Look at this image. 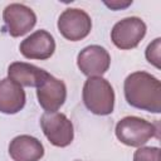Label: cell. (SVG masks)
<instances>
[{
	"label": "cell",
	"instance_id": "obj_1",
	"mask_svg": "<svg viewBox=\"0 0 161 161\" xmlns=\"http://www.w3.org/2000/svg\"><path fill=\"white\" fill-rule=\"evenodd\" d=\"M123 91L130 106L152 113L161 111V83L156 77L135 72L125 79Z\"/></svg>",
	"mask_w": 161,
	"mask_h": 161
},
{
	"label": "cell",
	"instance_id": "obj_2",
	"mask_svg": "<svg viewBox=\"0 0 161 161\" xmlns=\"http://www.w3.org/2000/svg\"><path fill=\"white\" fill-rule=\"evenodd\" d=\"M84 106L94 114H111L114 107V92L109 82L102 77H89L83 86Z\"/></svg>",
	"mask_w": 161,
	"mask_h": 161
},
{
	"label": "cell",
	"instance_id": "obj_3",
	"mask_svg": "<svg viewBox=\"0 0 161 161\" xmlns=\"http://www.w3.org/2000/svg\"><path fill=\"white\" fill-rule=\"evenodd\" d=\"M116 136L127 146L140 147L150 138L158 136V127L156 123H151L143 118L127 116L116 125Z\"/></svg>",
	"mask_w": 161,
	"mask_h": 161
},
{
	"label": "cell",
	"instance_id": "obj_4",
	"mask_svg": "<svg viewBox=\"0 0 161 161\" xmlns=\"http://www.w3.org/2000/svg\"><path fill=\"white\" fill-rule=\"evenodd\" d=\"M40 126L52 145L65 147L72 143L74 137L73 125L64 113L45 112L40 118Z\"/></svg>",
	"mask_w": 161,
	"mask_h": 161
},
{
	"label": "cell",
	"instance_id": "obj_5",
	"mask_svg": "<svg viewBox=\"0 0 161 161\" xmlns=\"http://www.w3.org/2000/svg\"><path fill=\"white\" fill-rule=\"evenodd\" d=\"M146 34V24L137 16H130L114 24L111 31L113 44L119 49L136 48Z\"/></svg>",
	"mask_w": 161,
	"mask_h": 161
},
{
	"label": "cell",
	"instance_id": "obj_6",
	"mask_svg": "<svg viewBox=\"0 0 161 161\" xmlns=\"http://www.w3.org/2000/svg\"><path fill=\"white\" fill-rule=\"evenodd\" d=\"M58 29L65 39L77 42L89 34L92 29V20L82 9H67L58 19Z\"/></svg>",
	"mask_w": 161,
	"mask_h": 161
},
{
	"label": "cell",
	"instance_id": "obj_7",
	"mask_svg": "<svg viewBox=\"0 0 161 161\" xmlns=\"http://www.w3.org/2000/svg\"><path fill=\"white\" fill-rule=\"evenodd\" d=\"M3 18L11 36L18 38L26 34L36 23L34 11L23 4H10L4 9Z\"/></svg>",
	"mask_w": 161,
	"mask_h": 161
},
{
	"label": "cell",
	"instance_id": "obj_8",
	"mask_svg": "<svg viewBox=\"0 0 161 161\" xmlns=\"http://www.w3.org/2000/svg\"><path fill=\"white\" fill-rule=\"evenodd\" d=\"M111 64L108 52L101 45H89L79 52L77 65L87 77H101L104 74Z\"/></svg>",
	"mask_w": 161,
	"mask_h": 161
},
{
	"label": "cell",
	"instance_id": "obj_9",
	"mask_svg": "<svg viewBox=\"0 0 161 161\" xmlns=\"http://www.w3.org/2000/svg\"><path fill=\"white\" fill-rule=\"evenodd\" d=\"M38 102L47 112H57L67 98V88L63 80L49 74L36 88Z\"/></svg>",
	"mask_w": 161,
	"mask_h": 161
},
{
	"label": "cell",
	"instance_id": "obj_10",
	"mask_svg": "<svg viewBox=\"0 0 161 161\" xmlns=\"http://www.w3.org/2000/svg\"><path fill=\"white\" fill-rule=\"evenodd\" d=\"M19 50L28 59L45 60L53 55L55 42L47 30H36L20 43Z\"/></svg>",
	"mask_w": 161,
	"mask_h": 161
},
{
	"label": "cell",
	"instance_id": "obj_11",
	"mask_svg": "<svg viewBox=\"0 0 161 161\" xmlns=\"http://www.w3.org/2000/svg\"><path fill=\"white\" fill-rule=\"evenodd\" d=\"M9 155L14 161H39L44 155V147L38 138L20 135L11 140Z\"/></svg>",
	"mask_w": 161,
	"mask_h": 161
},
{
	"label": "cell",
	"instance_id": "obj_12",
	"mask_svg": "<svg viewBox=\"0 0 161 161\" xmlns=\"http://www.w3.org/2000/svg\"><path fill=\"white\" fill-rule=\"evenodd\" d=\"M9 79L24 87H39L49 75L42 68L24 62H14L8 68Z\"/></svg>",
	"mask_w": 161,
	"mask_h": 161
},
{
	"label": "cell",
	"instance_id": "obj_13",
	"mask_svg": "<svg viewBox=\"0 0 161 161\" xmlns=\"http://www.w3.org/2000/svg\"><path fill=\"white\" fill-rule=\"evenodd\" d=\"M25 104V92L18 83L9 78L0 80V112L18 113Z\"/></svg>",
	"mask_w": 161,
	"mask_h": 161
},
{
	"label": "cell",
	"instance_id": "obj_14",
	"mask_svg": "<svg viewBox=\"0 0 161 161\" xmlns=\"http://www.w3.org/2000/svg\"><path fill=\"white\" fill-rule=\"evenodd\" d=\"M133 161H161L158 147H141L133 155Z\"/></svg>",
	"mask_w": 161,
	"mask_h": 161
},
{
	"label": "cell",
	"instance_id": "obj_15",
	"mask_svg": "<svg viewBox=\"0 0 161 161\" xmlns=\"http://www.w3.org/2000/svg\"><path fill=\"white\" fill-rule=\"evenodd\" d=\"M160 43H161V39L156 38L151 44H148L146 49L147 60L151 64H153L156 68H160Z\"/></svg>",
	"mask_w": 161,
	"mask_h": 161
},
{
	"label": "cell",
	"instance_id": "obj_16",
	"mask_svg": "<svg viewBox=\"0 0 161 161\" xmlns=\"http://www.w3.org/2000/svg\"><path fill=\"white\" fill-rule=\"evenodd\" d=\"M108 8L113 9V10H118V9H122V8H127L128 5L132 4V1H126V3H119V1H111V3H104Z\"/></svg>",
	"mask_w": 161,
	"mask_h": 161
},
{
	"label": "cell",
	"instance_id": "obj_17",
	"mask_svg": "<svg viewBox=\"0 0 161 161\" xmlns=\"http://www.w3.org/2000/svg\"><path fill=\"white\" fill-rule=\"evenodd\" d=\"M75 161H80V160H75Z\"/></svg>",
	"mask_w": 161,
	"mask_h": 161
}]
</instances>
